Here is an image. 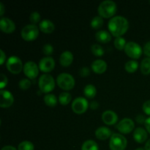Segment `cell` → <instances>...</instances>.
Masks as SVG:
<instances>
[{"instance_id": "6da1fadb", "label": "cell", "mask_w": 150, "mask_h": 150, "mask_svg": "<svg viewBox=\"0 0 150 150\" xmlns=\"http://www.w3.org/2000/svg\"><path fill=\"white\" fill-rule=\"evenodd\" d=\"M108 29L113 36L121 37L127 31L129 23L127 19L121 16L113 17L108 22Z\"/></svg>"}, {"instance_id": "7a4b0ae2", "label": "cell", "mask_w": 150, "mask_h": 150, "mask_svg": "<svg viewBox=\"0 0 150 150\" xmlns=\"http://www.w3.org/2000/svg\"><path fill=\"white\" fill-rule=\"evenodd\" d=\"M117 4L111 0H105L101 2L98 7V13L102 18H108L114 16L117 12Z\"/></svg>"}, {"instance_id": "3957f363", "label": "cell", "mask_w": 150, "mask_h": 150, "mask_svg": "<svg viewBox=\"0 0 150 150\" xmlns=\"http://www.w3.org/2000/svg\"><path fill=\"white\" fill-rule=\"evenodd\" d=\"M57 83L62 89L66 91L71 90L75 86V79L73 76L69 73H61L57 77Z\"/></svg>"}, {"instance_id": "277c9868", "label": "cell", "mask_w": 150, "mask_h": 150, "mask_svg": "<svg viewBox=\"0 0 150 150\" xmlns=\"http://www.w3.org/2000/svg\"><path fill=\"white\" fill-rule=\"evenodd\" d=\"M38 84H39L40 89L43 93H48L54 90L55 87V81L54 78L48 74L42 75L39 79Z\"/></svg>"}, {"instance_id": "5b68a950", "label": "cell", "mask_w": 150, "mask_h": 150, "mask_svg": "<svg viewBox=\"0 0 150 150\" xmlns=\"http://www.w3.org/2000/svg\"><path fill=\"white\" fill-rule=\"evenodd\" d=\"M127 144V139L122 135L114 133L111 136L109 142V147L111 150H125Z\"/></svg>"}, {"instance_id": "8992f818", "label": "cell", "mask_w": 150, "mask_h": 150, "mask_svg": "<svg viewBox=\"0 0 150 150\" xmlns=\"http://www.w3.org/2000/svg\"><path fill=\"white\" fill-rule=\"evenodd\" d=\"M22 38L26 41H33L39 35V29L36 25L29 24L22 29L21 30Z\"/></svg>"}, {"instance_id": "52a82bcc", "label": "cell", "mask_w": 150, "mask_h": 150, "mask_svg": "<svg viewBox=\"0 0 150 150\" xmlns=\"http://www.w3.org/2000/svg\"><path fill=\"white\" fill-rule=\"evenodd\" d=\"M6 66H7V70L13 74H18L21 73L23 69V64H22L21 60L16 56H12L7 59Z\"/></svg>"}, {"instance_id": "ba28073f", "label": "cell", "mask_w": 150, "mask_h": 150, "mask_svg": "<svg viewBox=\"0 0 150 150\" xmlns=\"http://www.w3.org/2000/svg\"><path fill=\"white\" fill-rule=\"evenodd\" d=\"M125 51L129 57L139 59L142 54V49L140 45L135 42H129L126 44Z\"/></svg>"}, {"instance_id": "9c48e42d", "label": "cell", "mask_w": 150, "mask_h": 150, "mask_svg": "<svg viewBox=\"0 0 150 150\" xmlns=\"http://www.w3.org/2000/svg\"><path fill=\"white\" fill-rule=\"evenodd\" d=\"M89 103L86 98L79 97L76 98L72 103V109L73 112L78 114H81L86 112L87 110Z\"/></svg>"}, {"instance_id": "30bf717a", "label": "cell", "mask_w": 150, "mask_h": 150, "mask_svg": "<svg viewBox=\"0 0 150 150\" xmlns=\"http://www.w3.org/2000/svg\"><path fill=\"white\" fill-rule=\"evenodd\" d=\"M135 127L134 122L129 118H125L117 124V128L120 133L123 134H127L131 133Z\"/></svg>"}, {"instance_id": "8fae6325", "label": "cell", "mask_w": 150, "mask_h": 150, "mask_svg": "<svg viewBox=\"0 0 150 150\" xmlns=\"http://www.w3.org/2000/svg\"><path fill=\"white\" fill-rule=\"evenodd\" d=\"M23 73L29 79H35L39 74V67L34 62H27L23 66Z\"/></svg>"}, {"instance_id": "7c38bea8", "label": "cell", "mask_w": 150, "mask_h": 150, "mask_svg": "<svg viewBox=\"0 0 150 150\" xmlns=\"http://www.w3.org/2000/svg\"><path fill=\"white\" fill-rule=\"evenodd\" d=\"M55 61L51 57H46L41 59L39 62V69L43 73H49L54 70Z\"/></svg>"}, {"instance_id": "4fadbf2b", "label": "cell", "mask_w": 150, "mask_h": 150, "mask_svg": "<svg viewBox=\"0 0 150 150\" xmlns=\"http://www.w3.org/2000/svg\"><path fill=\"white\" fill-rule=\"evenodd\" d=\"M0 96H1L0 106L1 108H9L13 105V102H14V98L11 92L1 89L0 91Z\"/></svg>"}, {"instance_id": "5bb4252c", "label": "cell", "mask_w": 150, "mask_h": 150, "mask_svg": "<svg viewBox=\"0 0 150 150\" xmlns=\"http://www.w3.org/2000/svg\"><path fill=\"white\" fill-rule=\"evenodd\" d=\"M0 28L2 32L5 33H12L16 29V25L14 22L8 18H1L0 20Z\"/></svg>"}, {"instance_id": "9a60e30c", "label": "cell", "mask_w": 150, "mask_h": 150, "mask_svg": "<svg viewBox=\"0 0 150 150\" xmlns=\"http://www.w3.org/2000/svg\"><path fill=\"white\" fill-rule=\"evenodd\" d=\"M102 120L105 124L108 125H112L117 123L118 120V116L114 111L108 110L103 113L102 114Z\"/></svg>"}, {"instance_id": "2e32d148", "label": "cell", "mask_w": 150, "mask_h": 150, "mask_svg": "<svg viewBox=\"0 0 150 150\" xmlns=\"http://www.w3.org/2000/svg\"><path fill=\"white\" fill-rule=\"evenodd\" d=\"M148 134L147 132L142 127H138L135 130L134 133H133V139H135L137 143L142 144L146 142L147 139Z\"/></svg>"}, {"instance_id": "e0dca14e", "label": "cell", "mask_w": 150, "mask_h": 150, "mask_svg": "<svg viewBox=\"0 0 150 150\" xmlns=\"http://www.w3.org/2000/svg\"><path fill=\"white\" fill-rule=\"evenodd\" d=\"M92 69L95 73L98 74L105 73L107 69V64L105 61L102 59H97L94 61L92 64Z\"/></svg>"}, {"instance_id": "ac0fdd59", "label": "cell", "mask_w": 150, "mask_h": 150, "mask_svg": "<svg viewBox=\"0 0 150 150\" xmlns=\"http://www.w3.org/2000/svg\"><path fill=\"white\" fill-rule=\"evenodd\" d=\"M73 61V55L70 51H64L61 54L59 58V62L63 67H68Z\"/></svg>"}, {"instance_id": "d6986e66", "label": "cell", "mask_w": 150, "mask_h": 150, "mask_svg": "<svg viewBox=\"0 0 150 150\" xmlns=\"http://www.w3.org/2000/svg\"><path fill=\"white\" fill-rule=\"evenodd\" d=\"M95 136L99 140H105L111 137V131L107 127H98L95 131Z\"/></svg>"}, {"instance_id": "ffe728a7", "label": "cell", "mask_w": 150, "mask_h": 150, "mask_svg": "<svg viewBox=\"0 0 150 150\" xmlns=\"http://www.w3.org/2000/svg\"><path fill=\"white\" fill-rule=\"evenodd\" d=\"M39 28L42 32L46 34H51L52 33L55 29V26H54V23L49 20H45L42 21L39 24Z\"/></svg>"}, {"instance_id": "44dd1931", "label": "cell", "mask_w": 150, "mask_h": 150, "mask_svg": "<svg viewBox=\"0 0 150 150\" xmlns=\"http://www.w3.org/2000/svg\"><path fill=\"white\" fill-rule=\"evenodd\" d=\"M95 38L98 42H101V43H108L111 41V35L107 31L100 30L98 31L95 34Z\"/></svg>"}, {"instance_id": "7402d4cb", "label": "cell", "mask_w": 150, "mask_h": 150, "mask_svg": "<svg viewBox=\"0 0 150 150\" xmlns=\"http://www.w3.org/2000/svg\"><path fill=\"white\" fill-rule=\"evenodd\" d=\"M83 93H84V95L86 98H89V99H92V98H95V95H96L97 89L94 85L88 84L84 87Z\"/></svg>"}, {"instance_id": "603a6c76", "label": "cell", "mask_w": 150, "mask_h": 150, "mask_svg": "<svg viewBox=\"0 0 150 150\" xmlns=\"http://www.w3.org/2000/svg\"><path fill=\"white\" fill-rule=\"evenodd\" d=\"M44 102L48 106L54 107L57 104V98L53 94H47L44 97Z\"/></svg>"}, {"instance_id": "cb8c5ba5", "label": "cell", "mask_w": 150, "mask_h": 150, "mask_svg": "<svg viewBox=\"0 0 150 150\" xmlns=\"http://www.w3.org/2000/svg\"><path fill=\"white\" fill-rule=\"evenodd\" d=\"M141 71L144 75L150 74V57H146L141 63Z\"/></svg>"}, {"instance_id": "d4e9b609", "label": "cell", "mask_w": 150, "mask_h": 150, "mask_svg": "<svg viewBox=\"0 0 150 150\" xmlns=\"http://www.w3.org/2000/svg\"><path fill=\"white\" fill-rule=\"evenodd\" d=\"M81 150H99L98 144L93 140H87L83 144Z\"/></svg>"}, {"instance_id": "484cf974", "label": "cell", "mask_w": 150, "mask_h": 150, "mask_svg": "<svg viewBox=\"0 0 150 150\" xmlns=\"http://www.w3.org/2000/svg\"><path fill=\"white\" fill-rule=\"evenodd\" d=\"M138 67H139V63L135 60H130V61L127 62L125 65V70L128 73H134L137 70Z\"/></svg>"}, {"instance_id": "4316f807", "label": "cell", "mask_w": 150, "mask_h": 150, "mask_svg": "<svg viewBox=\"0 0 150 150\" xmlns=\"http://www.w3.org/2000/svg\"><path fill=\"white\" fill-rule=\"evenodd\" d=\"M103 25V19L101 16H95L91 21V26L94 29H98Z\"/></svg>"}, {"instance_id": "83f0119b", "label": "cell", "mask_w": 150, "mask_h": 150, "mask_svg": "<svg viewBox=\"0 0 150 150\" xmlns=\"http://www.w3.org/2000/svg\"><path fill=\"white\" fill-rule=\"evenodd\" d=\"M72 97L68 92H62L59 96V101L62 105H66L70 103Z\"/></svg>"}, {"instance_id": "f1b7e54d", "label": "cell", "mask_w": 150, "mask_h": 150, "mask_svg": "<svg viewBox=\"0 0 150 150\" xmlns=\"http://www.w3.org/2000/svg\"><path fill=\"white\" fill-rule=\"evenodd\" d=\"M126 41L125 38H123L122 37H119V38H116L115 40H114V46L117 49L121 50L125 49L126 46Z\"/></svg>"}, {"instance_id": "f546056e", "label": "cell", "mask_w": 150, "mask_h": 150, "mask_svg": "<svg viewBox=\"0 0 150 150\" xmlns=\"http://www.w3.org/2000/svg\"><path fill=\"white\" fill-rule=\"evenodd\" d=\"M91 50L94 55L96 57H102L104 54V49L101 45H98V44H94L91 47Z\"/></svg>"}, {"instance_id": "4dcf8cb0", "label": "cell", "mask_w": 150, "mask_h": 150, "mask_svg": "<svg viewBox=\"0 0 150 150\" xmlns=\"http://www.w3.org/2000/svg\"><path fill=\"white\" fill-rule=\"evenodd\" d=\"M34 144L29 141H23L18 145V150H34Z\"/></svg>"}, {"instance_id": "1f68e13d", "label": "cell", "mask_w": 150, "mask_h": 150, "mask_svg": "<svg viewBox=\"0 0 150 150\" xmlns=\"http://www.w3.org/2000/svg\"><path fill=\"white\" fill-rule=\"evenodd\" d=\"M40 13L37 11L33 12V13H31L30 16H29V21H30V22L33 25H35L36 23H39L40 21Z\"/></svg>"}, {"instance_id": "d6a6232c", "label": "cell", "mask_w": 150, "mask_h": 150, "mask_svg": "<svg viewBox=\"0 0 150 150\" xmlns=\"http://www.w3.org/2000/svg\"><path fill=\"white\" fill-rule=\"evenodd\" d=\"M19 87L22 89V90H26L29 89L31 86V81L29 79H22L19 81Z\"/></svg>"}, {"instance_id": "836d02e7", "label": "cell", "mask_w": 150, "mask_h": 150, "mask_svg": "<svg viewBox=\"0 0 150 150\" xmlns=\"http://www.w3.org/2000/svg\"><path fill=\"white\" fill-rule=\"evenodd\" d=\"M42 52L47 56H50L54 52V48L51 44H45L42 47Z\"/></svg>"}, {"instance_id": "e575fe53", "label": "cell", "mask_w": 150, "mask_h": 150, "mask_svg": "<svg viewBox=\"0 0 150 150\" xmlns=\"http://www.w3.org/2000/svg\"><path fill=\"white\" fill-rule=\"evenodd\" d=\"M143 111L147 115H150V100H146L143 104Z\"/></svg>"}, {"instance_id": "d590c367", "label": "cell", "mask_w": 150, "mask_h": 150, "mask_svg": "<svg viewBox=\"0 0 150 150\" xmlns=\"http://www.w3.org/2000/svg\"><path fill=\"white\" fill-rule=\"evenodd\" d=\"M7 81H8V80H7V77L5 76V75L1 74V82H0V88H1V89H2L4 87V86H7Z\"/></svg>"}, {"instance_id": "8d00e7d4", "label": "cell", "mask_w": 150, "mask_h": 150, "mask_svg": "<svg viewBox=\"0 0 150 150\" xmlns=\"http://www.w3.org/2000/svg\"><path fill=\"white\" fill-rule=\"evenodd\" d=\"M89 74H90V71H89V69L87 68V67H83L80 70V75L82 77H86Z\"/></svg>"}, {"instance_id": "74e56055", "label": "cell", "mask_w": 150, "mask_h": 150, "mask_svg": "<svg viewBox=\"0 0 150 150\" xmlns=\"http://www.w3.org/2000/svg\"><path fill=\"white\" fill-rule=\"evenodd\" d=\"M144 53L145 55L150 57V41L146 42L144 45Z\"/></svg>"}, {"instance_id": "f35d334b", "label": "cell", "mask_w": 150, "mask_h": 150, "mask_svg": "<svg viewBox=\"0 0 150 150\" xmlns=\"http://www.w3.org/2000/svg\"><path fill=\"white\" fill-rule=\"evenodd\" d=\"M146 119H145L144 116L141 115V114L138 115L137 117H136V122H137L139 124H144V123H145V122H146Z\"/></svg>"}, {"instance_id": "ab89813d", "label": "cell", "mask_w": 150, "mask_h": 150, "mask_svg": "<svg viewBox=\"0 0 150 150\" xmlns=\"http://www.w3.org/2000/svg\"><path fill=\"white\" fill-rule=\"evenodd\" d=\"M0 53H1V59H0V61H1V64H3L4 61L6 60V54H4V52L2 50L0 51Z\"/></svg>"}, {"instance_id": "60d3db41", "label": "cell", "mask_w": 150, "mask_h": 150, "mask_svg": "<svg viewBox=\"0 0 150 150\" xmlns=\"http://www.w3.org/2000/svg\"><path fill=\"white\" fill-rule=\"evenodd\" d=\"M144 125H145V127H146V130H147V131L150 133V117L146 119Z\"/></svg>"}, {"instance_id": "b9f144b4", "label": "cell", "mask_w": 150, "mask_h": 150, "mask_svg": "<svg viewBox=\"0 0 150 150\" xmlns=\"http://www.w3.org/2000/svg\"><path fill=\"white\" fill-rule=\"evenodd\" d=\"M89 105H90L92 109H97V108H98V106H99V104H98V103L96 102V101H92Z\"/></svg>"}, {"instance_id": "7bdbcfd3", "label": "cell", "mask_w": 150, "mask_h": 150, "mask_svg": "<svg viewBox=\"0 0 150 150\" xmlns=\"http://www.w3.org/2000/svg\"><path fill=\"white\" fill-rule=\"evenodd\" d=\"M4 13V6L3 3H0V16H2Z\"/></svg>"}, {"instance_id": "ee69618b", "label": "cell", "mask_w": 150, "mask_h": 150, "mask_svg": "<svg viewBox=\"0 0 150 150\" xmlns=\"http://www.w3.org/2000/svg\"><path fill=\"white\" fill-rule=\"evenodd\" d=\"M1 150H17V149L13 146H4Z\"/></svg>"}, {"instance_id": "f6af8a7d", "label": "cell", "mask_w": 150, "mask_h": 150, "mask_svg": "<svg viewBox=\"0 0 150 150\" xmlns=\"http://www.w3.org/2000/svg\"><path fill=\"white\" fill-rule=\"evenodd\" d=\"M145 150H150V139L147 141L145 144Z\"/></svg>"}, {"instance_id": "bcb514c9", "label": "cell", "mask_w": 150, "mask_h": 150, "mask_svg": "<svg viewBox=\"0 0 150 150\" xmlns=\"http://www.w3.org/2000/svg\"><path fill=\"white\" fill-rule=\"evenodd\" d=\"M136 150H145V149H144L143 148H138V149H136Z\"/></svg>"}, {"instance_id": "7dc6e473", "label": "cell", "mask_w": 150, "mask_h": 150, "mask_svg": "<svg viewBox=\"0 0 150 150\" xmlns=\"http://www.w3.org/2000/svg\"><path fill=\"white\" fill-rule=\"evenodd\" d=\"M149 3H150V1H149Z\"/></svg>"}]
</instances>
